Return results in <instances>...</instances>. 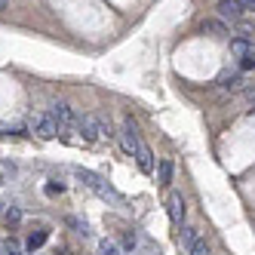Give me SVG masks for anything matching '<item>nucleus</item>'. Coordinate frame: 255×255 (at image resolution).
Masks as SVG:
<instances>
[{"label":"nucleus","instance_id":"obj_1","mask_svg":"<svg viewBox=\"0 0 255 255\" xmlns=\"http://www.w3.org/2000/svg\"><path fill=\"white\" fill-rule=\"evenodd\" d=\"M31 129L37 132L40 138H56V135H62V129H59V123H56V117L52 114H37L31 120Z\"/></svg>","mask_w":255,"mask_h":255},{"label":"nucleus","instance_id":"obj_2","mask_svg":"<svg viewBox=\"0 0 255 255\" xmlns=\"http://www.w3.org/2000/svg\"><path fill=\"white\" fill-rule=\"evenodd\" d=\"M120 141H123V151L129 154V157H135V151H138L141 138H138V129H135L132 117H126V120H123V132H120Z\"/></svg>","mask_w":255,"mask_h":255},{"label":"nucleus","instance_id":"obj_3","mask_svg":"<svg viewBox=\"0 0 255 255\" xmlns=\"http://www.w3.org/2000/svg\"><path fill=\"white\" fill-rule=\"evenodd\" d=\"M77 178L83 181L86 188H93V191H99L102 197H117V194H114L111 188H108V185H105V181H102V178H99L96 172H89V169H77Z\"/></svg>","mask_w":255,"mask_h":255},{"label":"nucleus","instance_id":"obj_4","mask_svg":"<svg viewBox=\"0 0 255 255\" xmlns=\"http://www.w3.org/2000/svg\"><path fill=\"white\" fill-rule=\"evenodd\" d=\"M166 206H169V218H172V225L178 228L181 222H185V212H188L185 197H181L178 191H172V194H169V200H166Z\"/></svg>","mask_w":255,"mask_h":255},{"label":"nucleus","instance_id":"obj_5","mask_svg":"<svg viewBox=\"0 0 255 255\" xmlns=\"http://www.w3.org/2000/svg\"><path fill=\"white\" fill-rule=\"evenodd\" d=\"M52 117H56V123H59V129L65 132L68 129V126H74V111H71V105H65V102H56V105H52V111H49Z\"/></svg>","mask_w":255,"mask_h":255},{"label":"nucleus","instance_id":"obj_6","mask_svg":"<svg viewBox=\"0 0 255 255\" xmlns=\"http://www.w3.org/2000/svg\"><path fill=\"white\" fill-rule=\"evenodd\" d=\"M231 52L243 59V68H252V65H255V46H252L249 40H243V37L234 40V43H231Z\"/></svg>","mask_w":255,"mask_h":255},{"label":"nucleus","instance_id":"obj_7","mask_svg":"<svg viewBox=\"0 0 255 255\" xmlns=\"http://www.w3.org/2000/svg\"><path fill=\"white\" fill-rule=\"evenodd\" d=\"M77 126H80V132H83V138H86V141L102 138V120H99L96 114H86V117H83Z\"/></svg>","mask_w":255,"mask_h":255},{"label":"nucleus","instance_id":"obj_8","mask_svg":"<svg viewBox=\"0 0 255 255\" xmlns=\"http://www.w3.org/2000/svg\"><path fill=\"white\" fill-rule=\"evenodd\" d=\"M135 160H138V169L144 172V175H151L154 172V154H151V148L148 144H138V151H135Z\"/></svg>","mask_w":255,"mask_h":255},{"label":"nucleus","instance_id":"obj_9","mask_svg":"<svg viewBox=\"0 0 255 255\" xmlns=\"http://www.w3.org/2000/svg\"><path fill=\"white\" fill-rule=\"evenodd\" d=\"M218 12H222L225 19L237 22L243 15V3H240V0H218Z\"/></svg>","mask_w":255,"mask_h":255},{"label":"nucleus","instance_id":"obj_10","mask_svg":"<svg viewBox=\"0 0 255 255\" xmlns=\"http://www.w3.org/2000/svg\"><path fill=\"white\" fill-rule=\"evenodd\" d=\"M46 237H49V231H43V228H40V231H34V234L28 237V249H31V252H34V249H40V246L46 243Z\"/></svg>","mask_w":255,"mask_h":255},{"label":"nucleus","instance_id":"obj_11","mask_svg":"<svg viewBox=\"0 0 255 255\" xmlns=\"http://www.w3.org/2000/svg\"><path fill=\"white\" fill-rule=\"evenodd\" d=\"M222 89H228V93H237V89H243V77H240V74L222 77Z\"/></svg>","mask_w":255,"mask_h":255},{"label":"nucleus","instance_id":"obj_12","mask_svg":"<svg viewBox=\"0 0 255 255\" xmlns=\"http://www.w3.org/2000/svg\"><path fill=\"white\" fill-rule=\"evenodd\" d=\"M172 181V160H163L160 163V185H169Z\"/></svg>","mask_w":255,"mask_h":255},{"label":"nucleus","instance_id":"obj_13","mask_svg":"<svg viewBox=\"0 0 255 255\" xmlns=\"http://www.w3.org/2000/svg\"><path fill=\"white\" fill-rule=\"evenodd\" d=\"M203 31L215 34V37H228V28H225L222 22H203Z\"/></svg>","mask_w":255,"mask_h":255},{"label":"nucleus","instance_id":"obj_14","mask_svg":"<svg viewBox=\"0 0 255 255\" xmlns=\"http://www.w3.org/2000/svg\"><path fill=\"white\" fill-rule=\"evenodd\" d=\"M99 255H120V249H117L111 240H102V243H99Z\"/></svg>","mask_w":255,"mask_h":255},{"label":"nucleus","instance_id":"obj_15","mask_svg":"<svg viewBox=\"0 0 255 255\" xmlns=\"http://www.w3.org/2000/svg\"><path fill=\"white\" fill-rule=\"evenodd\" d=\"M191 255H209V243H206V240H197V243L191 246Z\"/></svg>","mask_w":255,"mask_h":255},{"label":"nucleus","instance_id":"obj_16","mask_svg":"<svg viewBox=\"0 0 255 255\" xmlns=\"http://www.w3.org/2000/svg\"><path fill=\"white\" fill-rule=\"evenodd\" d=\"M19 218H22V212L15 209V206H12V209H6V222H12V225H15V222H19Z\"/></svg>","mask_w":255,"mask_h":255},{"label":"nucleus","instance_id":"obj_17","mask_svg":"<svg viewBox=\"0 0 255 255\" xmlns=\"http://www.w3.org/2000/svg\"><path fill=\"white\" fill-rule=\"evenodd\" d=\"M6 9V0H0V12H3Z\"/></svg>","mask_w":255,"mask_h":255},{"label":"nucleus","instance_id":"obj_18","mask_svg":"<svg viewBox=\"0 0 255 255\" xmlns=\"http://www.w3.org/2000/svg\"><path fill=\"white\" fill-rule=\"evenodd\" d=\"M9 255H19V252H9Z\"/></svg>","mask_w":255,"mask_h":255},{"label":"nucleus","instance_id":"obj_19","mask_svg":"<svg viewBox=\"0 0 255 255\" xmlns=\"http://www.w3.org/2000/svg\"><path fill=\"white\" fill-rule=\"evenodd\" d=\"M252 114H255V108H252Z\"/></svg>","mask_w":255,"mask_h":255}]
</instances>
